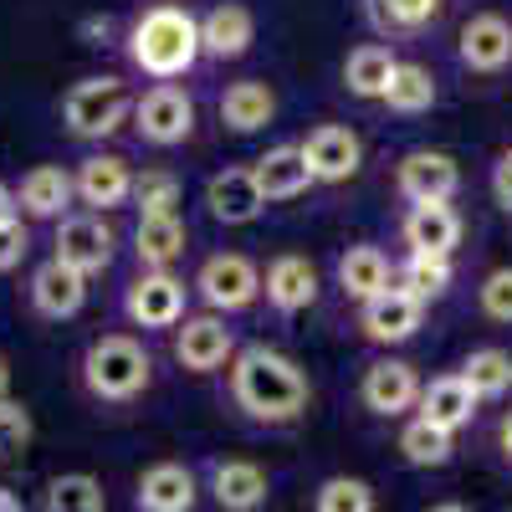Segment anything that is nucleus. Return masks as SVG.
I'll list each match as a JSON object with an SVG mask.
<instances>
[{
	"instance_id": "f257e3e1",
	"label": "nucleus",
	"mask_w": 512,
	"mask_h": 512,
	"mask_svg": "<svg viewBox=\"0 0 512 512\" xmlns=\"http://www.w3.org/2000/svg\"><path fill=\"white\" fill-rule=\"evenodd\" d=\"M231 400L262 425H292L313 405V379L292 354L272 344H246L231 359Z\"/></svg>"
},
{
	"instance_id": "f03ea898",
	"label": "nucleus",
	"mask_w": 512,
	"mask_h": 512,
	"mask_svg": "<svg viewBox=\"0 0 512 512\" xmlns=\"http://www.w3.org/2000/svg\"><path fill=\"white\" fill-rule=\"evenodd\" d=\"M128 67L149 82H180L200 62V16L185 6H144L123 36Z\"/></svg>"
},
{
	"instance_id": "7ed1b4c3",
	"label": "nucleus",
	"mask_w": 512,
	"mask_h": 512,
	"mask_svg": "<svg viewBox=\"0 0 512 512\" xmlns=\"http://www.w3.org/2000/svg\"><path fill=\"white\" fill-rule=\"evenodd\" d=\"M77 374H82V390L98 405H128L154 384V354L134 333H98L93 344L82 349Z\"/></svg>"
},
{
	"instance_id": "20e7f679",
	"label": "nucleus",
	"mask_w": 512,
	"mask_h": 512,
	"mask_svg": "<svg viewBox=\"0 0 512 512\" xmlns=\"http://www.w3.org/2000/svg\"><path fill=\"white\" fill-rule=\"evenodd\" d=\"M134 118V93L123 77H82L62 98V123L82 144H103Z\"/></svg>"
},
{
	"instance_id": "39448f33",
	"label": "nucleus",
	"mask_w": 512,
	"mask_h": 512,
	"mask_svg": "<svg viewBox=\"0 0 512 512\" xmlns=\"http://www.w3.org/2000/svg\"><path fill=\"white\" fill-rule=\"evenodd\" d=\"M134 134L149 149H175L195 134V98L180 82H154L134 98Z\"/></svg>"
},
{
	"instance_id": "423d86ee",
	"label": "nucleus",
	"mask_w": 512,
	"mask_h": 512,
	"mask_svg": "<svg viewBox=\"0 0 512 512\" xmlns=\"http://www.w3.org/2000/svg\"><path fill=\"white\" fill-rule=\"evenodd\" d=\"M113 251H118V231L98 216V210H72V216H62L57 231H52V256L82 277L108 272Z\"/></svg>"
},
{
	"instance_id": "0eeeda50",
	"label": "nucleus",
	"mask_w": 512,
	"mask_h": 512,
	"mask_svg": "<svg viewBox=\"0 0 512 512\" xmlns=\"http://www.w3.org/2000/svg\"><path fill=\"white\" fill-rule=\"evenodd\" d=\"M195 292L205 297L210 313L226 318V313H241V308H251L256 297H262V272H256V262L241 256V251H216V256L200 262Z\"/></svg>"
},
{
	"instance_id": "6e6552de",
	"label": "nucleus",
	"mask_w": 512,
	"mask_h": 512,
	"mask_svg": "<svg viewBox=\"0 0 512 512\" xmlns=\"http://www.w3.org/2000/svg\"><path fill=\"white\" fill-rule=\"evenodd\" d=\"M420 374H415V364H405V359H369L364 364V379H359V400H364V410L369 415H379V420H400V415H410L415 405H420Z\"/></svg>"
},
{
	"instance_id": "1a4fd4ad",
	"label": "nucleus",
	"mask_w": 512,
	"mask_h": 512,
	"mask_svg": "<svg viewBox=\"0 0 512 512\" xmlns=\"http://www.w3.org/2000/svg\"><path fill=\"white\" fill-rule=\"evenodd\" d=\"M236 359V328L221 313H185V323L175 328V364L190 374H216Z\"/></svg>"
},
{
	"instance_id": "9d476101",
	"label": "nucleus",
	"mask_w": 512,
	"mask_h": 512,
	"mask_svg": "<svg viewBox=\"0 0 512 512\" xmlns=\"http://www.w3.org/2000/svg\"><path fill=\"white\" fill-rule=\"evenodd\" d=\"M123 313L134 328H180L185 323V282L175 272H139L123 287Z\"/></svg>"
},
{
	"instance_id": "9b49d317",
	"label": "nucleus",
	"mask_w": 512,
	"mask_h": 512,
	"mask_svg": "<svg viewBox=\"0 0 512 512\" xmlns=\"http://www.w3.org/2000/svg\"><path fill=\"white\" fill-rule=\"evenodd\" d=\"M395 190L405 205H425V200H456L461 195V164L446 149H410L395 164Z\"/></svg>"
},
{
	"instance_id": "f8f14e48",
	"label": "nucleus",
	"mask_w": 512,
	"mask_h": 512,
	"mask_svg": "<svg viewBox=\"0 0 512 512\" xmlns=\"http://www.w3.org/2000/svg\"><path fill=\"white\" fill-rule=\"evenodd\" d=\"M456 62L477 77H497L512 67V21L502 11H477L456 31Z\"/></svg>"
},
{
	"instance_id": "ddd939ff",
	"label": "nucleus",
	"mask_w": 512,
	"mask_h": 512,
	"mask_svg": "<svg viewBox=\"0 0 512 512\" xmlns=\"http://www.w3.org/2000/svg\"><path fill=\"white\" fill-rule=\"evenodd\" d=\"M303 159H308L318 185H344V180L359 175V164H364V139L354 134L349 123H318L313 134L303 139Z\"/></svg>"
},
{
	"instance_id": "4468645a",
	"label": "nucleus",
	"mask_w": 512,
	"mask_h": 512,
	"mask_svg": "<svg viewBox=\"0 0 512 512\" xmlns=\"http://www.w3.org/2000/svg\"><path fill=\"white\" fill-rule=\"evenodd\" d=\"M466 236V221L451 200H425V205H405L400 216V241L405 251H425V256H451Z\"/></svg>"
},
{
	"instance_id": "2eb2a0df",
	"label": "nucleus",
	"mask_w": 512,
	"mask_h": 512,
	"mask_svg": "<svg viewBox=\"0 0 512 512\" xmlns=\"http://www.w3.org/2000/svg\"><path fill=\"white\" fill-rule=\"evenodd\" d=\"M72 190L88 210H118L134 200V164L123 154H88L77 169H72Z\"/></svg>"
},
{
	"instance_id": "dca6fc26",
	"label": "nucleus",
	"mask_w": 512,
	"mask_h": 512,
	"mask_svg": "<svg viewBox=\"0 0 512 512\" xmlns=\"http://www.w3.org/2000/svg\"><path fill=\"white\" fill-rule=\"evenodd\" d=\"M262 297H267V308L282 313V318H297L303 308L318 303V267L308 262L303 251H282L267 262L262 272Z\"/></svg>"
},
{
	"instance_id": "f3484780",
	"label": "nucleus",
	"mask_w": 512,
	"mask_h": 512,
	"mask_svg": "<svg viewBox=\"0 0 512 512\" xmlns=\"http://www.w3.org/2000/svg\"><path fill=\"white\" fill-rule=\"evenodd\" d=\"M420 318H425V303H415L405 287L390 282L379 297H369V303L359 308V333L369 338V344L390 349V344H405V338L420 333Z\"/></svg>"
},
{
	"instance_id": "a211bd4d",
	"label": "nucleus",
	"mask_w": 512,
	"mask_h": 512,
	"mask_svg": "<svg viewBox=\"0 0 512 512\" xmlns=\"http://www.w3.org/2000/svg\"><path fill=\"white\" fill-rule=\"evenodd\" d=\"M205 210H210L221 226H251L256 216H262L267 195H262V185H256L251 164H226V169H216V175H210V185H205Z\"/></svg>"
},
{
	"instance_id": "6ab92c4d",
	"label": "nucleus",
	"mask_w": 512,
	"mask_h": 512,
	"mask_svg": "<svg viewBox=\"0 0 512 512\" xmlns=\"http://www.w3.org/2000/svg\"><path fill=\"white\" fill-rule=\"evenodd\" d=\"M256 41V16L241 6V0H221L200 16V57L210 62H236L251 52Z\"/></svg>"
},
{
	"instance_id": "aec40b11",
	"label": "nucleus",
	"mask_w": 512,
	"mask_h": 512,
	"mask_svg": "<svg viewBox=\"0 0 512 512\" xmlns=\"http://www.w3.org/2000/svg\"><path fill=\"white\" fill-rule=\"evenodd\" d=\"M26 297H31V308H36L41 318L67 323V318L82 313V303H88V277L72 272V267H62L57 256H52V262H41V267L31 272Z\"/></svg>"
},
{
	"instance_id": "412c9836",
	"label": "nucleus",
	"mask_w": 512,
	"mask_h": 512,
	"mask_svg": "<svg viewBox=\"0 0 512 512\" xmlns=\"http://www.w3.org/2000/svg\"><path fill=\"white\" fill-rule=\"evenodd\" d=\"M477 395L466 390V379L461 374H436L431 384H420V405H415V415L425 420V425H436V431H446V436H456V431H466V425L477 420Z\"/></svg>"
},
{
	"instance_id": "4be33fe9",
	"label": "nucleus",
	"mask_w": 512,
	"mask_h": 512,
	"mask_svg": "<svg viewBox=\"0 0 512 512\" xmlns=\"http://www.w3.org/2000/svg\"><path fill=\"white\" fill-rule=\"evenodd\" d=\"M200 497V482L185 461H154L134 482V507L139 512H190Z\"/></svg>"
},
{
	"instance_id": "5701e85b",
	"label": "nucleus",
	"mask_w": 512,
	"mask_h": 512,
	"mask_svg": "<svg viewBox=\"0 0 512 512\" xmlns=\"http://www.w3.org/2000/svg\"><path fill=\"white\" fill-rule=\"evenodd\" d=\"M210 497L221 502V512H256L272 497V477L256 461H241V456L210 461Z\"/></svg>"
},
{
	"instance_id": "b1692460",
	"label": "nucleus",
	"mask_w": 512,
	"mask_h": 512,
	"mask_svg": "<svg viewBox=\"0 0 512 512\" xmlns=\"http://www.w3.org/2000/svg\"><path fill=\"white\" fill-rule=\"evenodd\" d=\"M72 200H77V190H72V175L62 164H36L16 185V205L26 210L31 221H52L57 226L62 216H72Z\"/></svg>"
},
{
	"instance_id": "393cba45",
	"label": "nucleus",
	"mask_w": 512,
	"mask_h": 512,
	"mask_svg": "<svg viewBox=\"0 0 512 512\" xmlns=\"http://www.w3.org/2000/svg\"><path fill=\"white\" fill-rule=\"evenodd\" d=\"M251 175H256V185H262L267 200H297V195H308V190L318 185L313 169H308V159H303V144H277V149H267L262 159L251 164Z\"/></svg>"
},
{
	"instance_id": "a878e982",
	"label": "nucleus",
	"mask_w": 512,
	"mask_h": 512,
	"mask_svg": "<svg viewBox=\"0 0 512 512\" xmlns=\"http://www.w3.org/2000/svg\"><path fill=\"white\" fill-rule=\"evenodd\" d=\"M190 251V226L180 216H139L134 226V256L144 272H169Z\"/></svg>"
},
{
	"instance_id": "bb28decb",
	"label": "nucleus",
	"mask_w": 512,
	"mask_h": 512,
	"mask_svg": "<svg viewBox=\"0 0 512 512\" xmlns=\"http://www.w3.org/2000/svg\"><path fill=\"white\" fill-rule=\"evenodd\" d=\"M390 282H395V267H390V256H384L379 246L359 241V246H349L344 256H338V292H344L349 303L364 308L369 297H379Z\"/></svg>"
},
{
	"instance_id": "cd10ccee",
	"label": "nucleus",
	"mask_w": 512,
	"mask_h": 512,
	"mask_svg": "<svg viewBox=\"0 0 512 512\" xmlns=\"http://www.w3.org/2000/svg\"><path fill=\"white\" fill-rule=\"evenodd\" d=\"M216 108H221V123L231 128V134H256V128H267L277 118V93L262 77H241L221 93Z\"/></svg>"
},
{
	"instance_id": "c85d7f7f",
	"label": "nucleus",
	"mask_w": 512,
	"mask_h": 512,
	"mask_svg": "<svg viewBox=\"0 0 512 512\" xmlns=\"http://www.w3.org/2000/svg\"><path fill=\"white\" fill-rule=\"evenodd\" d=\"M395 67H400V57L384 47V41H364V47H354L344 57V88L364 103H379L384 88H390V77H395Z\"/></svg>"
},
{
	"instance_id": "c756f323",
	"label": "nucleus",
	"mask_w": 512,
	"mask_h": 512,
	"mask_svg": "<svg viewBox=\"0 0 512 512\" xmlns=\"http://www.w3.org/2000/svg\"><path fill=\"white\" fill-rule=\"evenodd\" d=\"M456 282V267H451V256H425V251H405L400 256V267H395V287H405L415 303H441V297L451 292Z\"/></svg>"
},
{
	"instance_id": "7c9ffc66",
	"label": "nucleus",
	"mask_w": 512,
	"mask_h": 512,
	"mask_svg": "<svg viewBox=\"0 0 512 512\" xmlns=\"http://www.w3.org/2000/svg\"><path fill=\"white\" fill-rule=\"evenodd\" d=\"M436 98H441L436 72H431V67H420V62H400L379 103L390 108V113H400V118H415V113H431Z\"/></svg>"
},
{
	"instance_id": "2f4dec72",
	"label": "nucleus",
	"mask_w": 512,
	"mask_h": 512,
	"mask_svg": "<svg viewBox=\"0 0 512 512\" xmlns=\"http://www.w3.org/2000/svg\"><path fill=\"white\" fill-rule=\"evenodd\" d=\"M446 0H364V11L379 36H420L441 16Z\"/></svg>"
},
{
	"instance_id": "473e14b6",
	"label": "nucleus",
	"mask_w": 512,
	"mask_h": 512,
	"mask_svg": "<svg viewBox=\"0 0 512 512\" xmlns=\"http://www.w3.org/2000/svg\"><path fill=\"white\" fill-rule=\"evenodd\" d=\"M456 374L466 379V390H472L477 400H502V395L512 390V354L482 344V349H472V354L461 359Z\"/></svg>"
},
{
	"instance_id": "72a5a7b5",
	"label": "nucleus",
	"mask_w": 512,
	"mask_h": 512,
	"mask_svg": "<svg viewBox=\"0 0 512 512\" xmlns=\"http://www.w3.org/2000/svg\"><path fill=\"white\" fill-rule=\"evenodd\" d=\"M41 507L47 512H108V492L93 472H62V477L47 482Z\"/></svg>"
},
{
	"instance_id": "f704fd0d",
	"label": "nucleus",
	"mask_w": 512,
	"mask_h": 512,
	"mask_svg": "<svg viewBox=\"0 0 512 512\" xmlns=\"http://www.w3.org/2000/svg\"><path fill=\"white\" fill-rule=\"evenodd\" d=\"M400 456L410 461V466H446L451 456H456V436H446V431H436V425H425L420 415H410L405 425H400Z\"/></svg>"
},
{
	"instance_id": "c9c22d12",
	"label": "nucleus",
	"mask_w": 512,
	"mask_h": 512,
	"mask_svg": "<svg viewBox=\"0 0 512 512\" xmlns=\"http://www.w3.org/2000/svg\"><path fill=\"white\" fill-rule=\"evenodd\" d=\"M134 205L139 216H180V175L175 169H144L134 175Z\"/></svg>"
},
{
	"instance_id": "e433bc0d",
	"label": "nucleus",
	"mask_w": 512,
	"mask_h": 512,
	"mask_svg": "<svg viewBox=\"0 0 512 512\" xmlns=\"http://www.w3.org/2000/svg\"><path fill=\"white\" fill-rule=\"evenodd\" d=\"M313 512H374V487L364 477H328L313 497Z\"/></svg>"
},
{
	"instance_id": "4c0bfd02",
	"label": "nucleus",
	"mask_w": 512,
	"mask_h": 512,
	"mask_svg": "<svg viewBox=\"0 0 512 512\" xmlns=\"http://www.w3.org/2000/svg\"><path fill=\"white\" fill-rule=\"evenodd\" d=\"M477 308L487 323H512V267H492L477 282Z\"/></svg>"
},
{
	"instance_id": "58836bf2",
	"label": "nucleus",
	"mask_w": 512,
	"mask_h": 512,
	"mask_svg": "<svg viewBox=\"0 0 512 512\" xmlns=\"http://www.w3.org/2000/svg\"><path fill=\"white\" fill-rule=\"evenodd\" d=\"M36 425H31V410L21 400H0V461H11L31 446Z\"/></svg>"
},
{
	"instance_id": "ea45409f",
	"label": "nucleus",
	"mask_w": 512,
	"mask_h": 512,
	"mask_svg": "<svg viewBox=\"0 0 512 512\" xmlns=\"http://www.w3.org/2000/svg\"><path fill=\"white\" fill-rule=\"evenodd\" d=\"M26 251H31V231L21 221L11 226H0V272H16L26 262Z\"/></svg>"
},
{
	"instance_id": "a19ab883",
	"label": "nucleus",
	"mask_w": 512,
	"mask_h": 512,
	"mask_svg": "<svg viewBox=\"0 0 512 512\" xmlns=\"http://www.w3.org/2000/svg\"><path fill=\"white\" fill-rule=\"evenodd\" d=\"M487 185H492V200L512 216V149H502L497 159H492V175H487Z\"/></svg>"
},
{
	"instance_id": "79ce46f5",
	"label": "nucleus",
	"mask_w": 512,
	"mask_h": 512,
	"mask_svg": "<svg viewBox=\"0 0 512 512\" xmlns=\"http://www.w3.org/2000/svg\"><path fill=\"white\" fill-rule=\"evenodd\" d=\"M16 210H21V205H16V190L0 180V226H11V221H16Z\"/></svg>"
},
{
	"instance_id": "37998d69",
	"label": "nucleus",
	"mask_w": 512,
	"mask_h": 512,
	"mask_svg": "<svg viewBox=\"0 0 512 512\" xmlns=\"http://www.w3.org/2000/svg\"><path fill=\"white\" fill-rule=\"evenodd\" d=\"M108 31H113L108 16H103V21H98V16H93V21H82V36H88V47H103V36H108Z\"/></svg>"
},
{
	"instance_id": "c03bdc74",
	"label": "nucleus",
	"mask_w": 512,
	"mask_h": 512,
	"mask_svg": "<svg viewBox=\"0 0 512 512\" xmlns=\"http://www.w3.org/2000/svg\"><path fill=\"white\" fill-rule=\"evenodd\" d=\"M497 446H502V456L512 461V410L502 415V425H497Z\"/></svg>"
},
{
	"instance_id": "a18cd8bd",
	"label": "nucleus",
	"mask_w": 512,
	"mask_h": 512,
	"mask_svg": "<svg viewBox=\"0 0 512 512\" xmlns=\"http://www.w3.org/2000/svg\"><path fill=\"white\" fill-rule=\"evenodd\" d=\"M0 512H26L21 492H11V487H0Z\"/></svg>"
},
{
	"instance_id": "49530a36",
	"label": "nucleus",
	"mask_w": 512,
	"mask_h": 512,
	"mask_svg": "<svg viewBox=\"0 0 512 512\" xmlns=\"http://www.w3.org/2000/svg\"><path fill=\"white\" fill-rule=\"evenodd\" d=\"M425 512H472V507H466V502H431Z\"/></svg>"
},
{
	"instance_id": "de8ad7c7",
	"label": "nucleus",
	"mask_w": 512,
	"mask_h": 512,
	"mask_svg": "<svg viewBox=\"0 0 512 512\" xmlns=\"http://www.w3.org/2000/svg\"><path fill=\"white\" fill-rule=\"evenodd\" d=\"M6 390H11V364H6V359H0V400H11Z\"/></svg>"
}]
</instances>
